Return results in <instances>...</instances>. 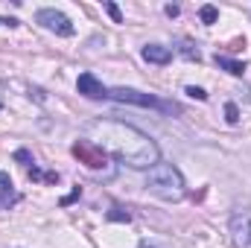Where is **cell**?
I'll use <instances>...</instances> for the list:
<instances>
[{"instance_id":"6da1fadb","label":"cell","mask_w":251,"mask_h":248,"mask_svg":"<svg viewBox=\"0 0 251 248\" xmlns=\"http://www.w3.org/2000/svg\"><path fill=\"white\" fill-rule=\"evenodd\" d=\"M82 140L94 143L100 152H105L108 158L120 161L131 170H152L161 161V149L146 131L114 117H97L85 123Z\"/></svg>"},{"instance_id":"7a4b0ae2","label":"cell","mask_w":251,"mask_h":248,"mask_svg":"<svg viewBox=\"0 0 251 248\" xmlns=\"http://www.w3.org/2000/svg\"><path fill=\"white\" fill-rule=\"evenodd\" d=\"M146 190L164 201H181L187 196V184H184L181 170L176 164H167V161H158L146 173Z\"/></svg>"},{"instance_id":"3957f363","label":"cell","mask_w":251,"mask_h":248,"mask_svg":"<svg viewBox=\"0 0 251 248\" xmlns=\"http://www.w3.org/2000/svg\"><path fill=\"white\" fill-rule=\"evenodd\" d=\"M108 99L128 102V105H140V108H158V111H170V114L178 111V105L164 102V99H158V97H152V94H140V91H134V88H114V91H108Z\"/></svg>"},{"instance_id":"277c9868","label":"cell","mask_w":251,"mask_h":248,"mask_svg":"<svg viewBox=\"0 0 251 248\" xmlns=\"http://www.w3.org/2000/svg\"><path fill=\"white\" fill-rule=\"evenodd\" d=\"M35 21H38L44 29L62 35V38H70V35H73V24H70V18L62 15L59 9H41V12L35 15Z\"/></svg>"},{"instance_id":"5b68a950","label":"cell","mask_w":251,"mask_h":248,"mask_svg":"<svg viewBox=\"0 0 251 248\" xmlns=\"http://www.w3.org/2000/svg\"><path fill=\"white\" fill-rule=\"evenodd\" d=\"M231 237L237 248H251V210H240L231 216Z\"/></svg>"},{"instance_id":"8992f818","label":"cell","mask_w":251,"mask_h":248,"mask_svg":"<svg viewBox=\"0 0 251 248\" xmlns=\"http://www.w3.org/2000/svg\"><path fill=\"white\" fill-rule=\"evenodd\" d=\"M73 155L79 158V161H85V167H91V170H102L105 164H108V155L105 152H100L94 143H88V140H76L73 143Z\"/></svg>"},{"instance_id":"52a82bcc","label":"cell","mask_w":251,"mask_h":248,"mask_svg":"<svg viewBox=\"0 0 251 248\" xmlns=\"http://www.w3.org/2000/svg\"><path fill=\"white\" fill-rule=\"evenodd\" d=\"M76 91H79L82 97H88V99H108V88H105L94 73H82V76L76 79Z\"/></svg>"},{"instance_id":"ba28073f","label":"cell","mask_w":251,"mask_h":248,"mask_svg":"<svg viewBox=\"0 0 251 248\" xmlns=\"http://www.w3.org/2000/svg\"><path fill=\"white\" fill-rule=\"evenodd\" d=\"M18 201H21V193L12 187V178L6 173H0V210H9Z\"/></svg>"},{"instance_id":"9c48e42d","label":"cell","mask_w":251,"mask_h":248,"mask_svg":"<svg viewBox=\"0 0 251 248\" xmlns=\"http://www.w3.org/2000/svg\"><path fill=\"white\" fill-rule=\"evenodd\" d=\"M143 59L152 64H170L173 62V50L164 47V44H146L143 47Z\"/></svg>"},{"instance_id":"30bf717a","label":"cell","mask_w":251,"mask_h":248,"mask_svg":"<svg viewBox=\"0 0 251 248\" xmlns=\"http://www.w3.org/2000/svg\"><path fill=\"white\" fill-rule=\"evenodd\" d=\"M216 64H219V67H225L231 76H243V73H246V64H243V62L228 59V56H219V53H216Z\"/></svg>"},{"instance_id":"8fae6325","label":"cell","mask_w":251,"mask_h":248,"mask_svg":"<svg viewBox=\"0 0 251 248\" xmlns=\"http://www.w3.org/2000/svg\"><path fill=\"white\" fill-rule=\"evenodd\" d=\"M199 18H201V24H216V18H219V12H216V6H201L199 9Z\"/></svg>"},{"instance_id":"7c38bea8","label":"cell","mask_w":251,"mask_h":248,"mask_svg":"<svg viewBox=\"0 0 251 248\" xmlns=\"http://www.w3.org/2000/svg\"><path fill=\"white\" fill-rule=\"evenodd\" d=\"M181 56L190 59V62H201V53H199V47H193L190 41H181Z\"/></svg>"},{"instance_id":"4fadbf2b","label":"cell","mask_w":251,"mask_h":248,"mask_svg":"<svg viewBox=\"0 0 251 248\" xmlns=\"http://www.w3.org/2000/svg\"><path fill=\"white\" fill-rule=\"evenodd\" d=\"M105 216H108L111 222H128V219H131V213H128V210H123V207H111Z\"/></svg>"},{"instance_id":"5bb4252c","label":"cell","mask_w":251,"mask_h":248,"mask_svg":"<svg viewBox=\"0 0 251 248\" xmlns=\"http://www.w3.org/2000/svg\"><path fill=\"white\" fill-rule=\"evenodd\" d=\"M225 120L231 125L240 123V108H237V102H228V105H225Z\"/></svg>"},{"instance_id":"9a60e30c","label":"cell","mask_w":251,"mask_h":248,"mask_svg":"<svg viewBox=\"0 0 251 248\" xmlns=\"http://www.w3.org/2000/svg\"><path fill=\"white\" fill-rule=\"evenodd\" d=\"M15 161H21L26 170H29V167H35V161H32V155H29L26 149H18V152H15Z\"/></svg>"},{"instance_id":"2e32d148","label":"cell","mask_w":251,"mask_h":248,"mask_svg":"<svg viewBox=\"0 0 251 248\" xmlns=\"http://www.w3.org/2000/svg\"><path fill=\"white\" fill-rule=\"evenodd\" d=\"M187 97H193V99H207V94H204V88H196V85H190L187 91H184Z\"/></svg>"},{"instance_id":"e0dca14e","label":"cell","mask_w":251,"mask_h":248,"mask_svg":"<svg viewBox=\"0 0 251 248\" xmlns=\"http://www.w3.org/2000/svg\"><path fill=\"white\" fill-rule=\"evenodd\" d=\"M105 9H108V15H111V18H114V21H117V24H120V21H123V15H120V9H117V6H114V3H105Z\"/></svg>"},{"instance_id":"ac0fdd59","label":"cell","mask_w":251,"mask_h":248,"mask_svg":"<svg viewBox=\"0 0 251 248\" xmlns=\"http://www.w3.org/2000/svg\"><path fill=\"white\" fill-rule=\"evenodd\" d=\"M164 12H167V15H170V18H176V15H178V12H181V9H178V6H167V9H164Z\"/></svg>"},{"instance_id":"d6986e66","label":"cell","mask_w":251,"mask_h":248,"mask_svg":"<svg viewBox=\"0 0 251 248\" xmlns=\"http://www.w3.org/2000/svg\"><path fill=\"white\" fill-rule=\"evenodd\" d=\"M0 24H9V26H15L18 21H12V18H0Z\"/></svg>"},{"instance_id":"ffe728a7","label":"cell","mask_w":251,"mask_h":248,"mask_svg":"<svg viewBox=\"0 0 251 248\" xmlns=\"http://www.w3.org/2000/svg\"><path fill=\"white\" fill-rule=\"evenodd\" d=\"M137 248H161V246H152V243H140Z\"/></svg>"},{"instance_id":"44dd1931","label":"cell","mask_w":251,"mask_h":248,"mask_svg":"<svg viewBox=\"0 0 251 248\" xmlns=\"http://www.w3.org/2000/svg\"><path fill=\"white\" fill-rule=\"evenodd\" d=\"M249 97H251V91H249Z\"/></svg>"}]
</instances>
